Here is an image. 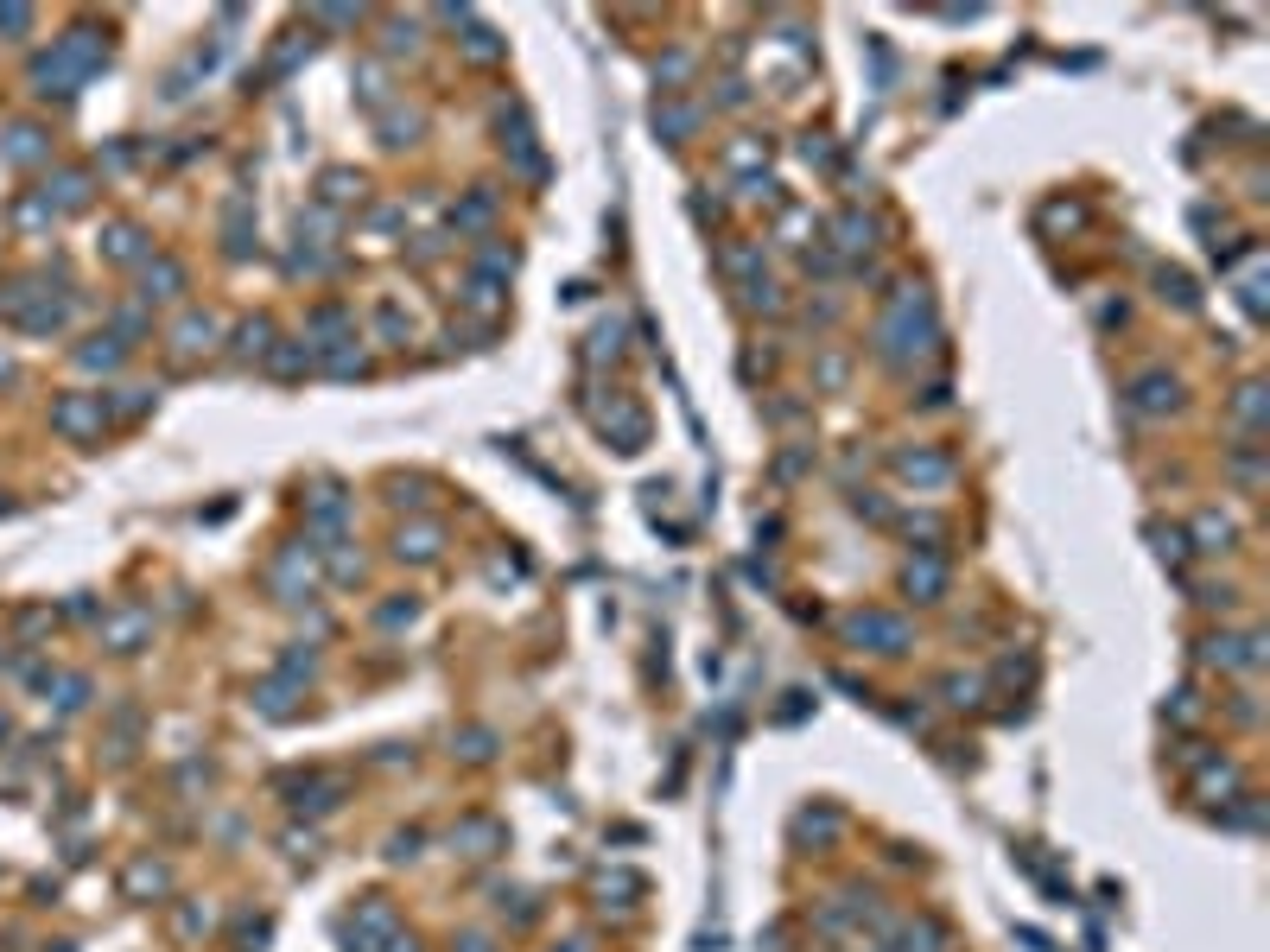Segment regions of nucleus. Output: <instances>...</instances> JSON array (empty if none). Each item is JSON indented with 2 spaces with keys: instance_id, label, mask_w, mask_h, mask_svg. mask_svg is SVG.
<instances>
[{
  "instance_id": "16",
  "label": "nucleus",
  "mask_w": 1270,
  "mask_h": 952,
  "mask_svg": "<svg viewBox=\"0 0 1270 952\" xmlns=\"http://www.w3.org/2000/svg\"><path fill=\"white\" fill-rule=\"evenodd\" d=\"M179 286H185V267H179V261H159V267H146V299H172Z\"/></svg>"
},
{
  "instance_id": "12",
  "label": "nucleus",
  "mask_w": 1270,
  "mask_h": 952,
  "mask_svg": "<svg viewBox=\"0 0 1270 952\" xmlns=\"http://www.w3.org/2000/svg\"><path fill=\"white\" fill-rule=\"evenodd\" d=\"M604 432H616V445H623V451H635V445L648 438V420H642L635 407H616V413H604Z\"/></svg>"
},
{
  "instance_id": "44",
  "label": "nucleus",
  "mask_w": 1270,
  "mask_h": 952,
  "mask_svg": "<svg viewBox=\"0 0 1270 952\" xmlns=\"http://www.w3.org/2000/svg\"><path fill=\"white\" fill-rule=\"evenodd\" d=\"M0 736H7V718H0Z\"/></svg>"
},
{
  "instance_id": "28",
  "label": "nucleus",
  "mask_w": 1270,
  "mask_h": 952,
  "mask_svg": "<svg viewBox=\"0 0 1270 952\" xmlns=\"http://www.w3.org/2000/svg\"><path fill=\"white\" fill-rule=\"evenodd\" d=\"M108 254H115V261H133V254H140V229L115 223V229H108Z\"/></svg>"
},
{
  "instance_id": "29",
  "label": "nucleus",
  "mask_w": 1270,
  "mask_h": 952,
  "mask_svg": "<svg viewBox=\"0 0 1270 952\" xmlns=\"http://www.w3.org/2000/svg\"><path fill=\"white\" fill-rule=\"evenodd\" d=\"M305 369H312V350H299V343L274 350V375H305Z\"/></svg>"
},
{
  "instance_id": "15",
  "label": "nucleus",
  "mask_w": 1270,
  "mask_h": 952,
  "mask_svg": "<svg viewBox=\"0 0 1270 952\" xmlns=\"http://www.w3.org/2000/svg\"><path fill=\"white\" fill-rule=\"evenodd\" d=\"M693 127H699V109H673V102H661V109H655V133H667L673 146H680Z\"/></svg>"
},
{
  "instance_id": "23",
  "label": "nucleus",
  "mask_w": 1270,
  "mask_h": 952,
  "mask_svg": "<svg viewBox=\"0 0 1270 952\" xmlns=\"http://www.w3.org/2000/svg\"><path fill=\"white\" fill-rule=\"evenodd\" d=\"M1233 787H1239L1233 762H1207V769H1200V794H1233Z\"/></svg>"
},
{
  "instance_id": "34",
  "label": "nucleus",
  "mask_w": 1270,
  "mask_h": 952,
  "mask_svg": "<svg viewBox=\"0 0 1270 952\" xmlns=\"http://www.w3.org/2000/svg\"><path fill=\"white\" fill-rule=\"evenodd\" d=\"M616 337H623V330H616V325H604L598 337H591V356H598V362H604V356H616Z\"/></svg>"
},
{
  "instance_id": "13",
  "label": "nucleus",
  "mask_w": 1270,
  "mask_h": 952,
  "mask_svg": "<svg viewBox=\"0 0 1270 952\" xmlns=\"http://www.w3.org/2000/svg\"><path fill=\"white\" fill-rule=\"evenodd\" d=\"M172 343H179L185 356H191V350H210V343H216V318H210V312H191L179 330H172Z\"/></svg>"
},
{
  "instance_id": "7",
  "label": "nucleus",
  "mask_w": 1270,
  "mask_h": 952,
  "mask_svg": "<svg viewBox=\"0 0 1270 952\" xmlns=\"http://www.w3.org/2000/svg\"><path fill=\"white\" fill-rule=\"evenodd\" d=\"M344 521H349V502H344V489H337V482H324V489L312 495V533H318V540H331V533L344 527Z\"/></svg>"
},
{
  "instance_id": "10",
  "label": "nucleus",
  "mask_w": 1270,
  "mask_h": 952,
  "mask_svg": "<svg viewBox=\"0 0 1270 952\" xmlns=\"http://www.w3.org/2000/svg\"><path fill=\"white\" fill-rule=\"evenodd\" d=\"M172 889V877H166V864H153V857H140V864L128 870V895L133 902H146V895H166Z\"/></svg>"
},
{
  "instance_id": "31",
  "label": "nucleus",
  "mask_w": 1270,
  "mask_h": 952,
  "mask_svg": "<svg viewBox=\"0 0 1270 952\" xmlns=\"http://www.w3.org/2000/svg\"><path fill=\"white\" fill-rule=\"evenodd\" d=\"M1258 394H1264L1258 381H1251V387H1239V420H1245V426H1258V413H1264V400H1258Z\"/></svg>"
},
{
  "instance_id": "3",
  "label": "nucleus",
  "mask_w": 1270,
  "mask_h": 952,
  "mask_svg": "<svg viewBox=\"0 0 1270 952\" xmlns=\"http://www.w3.org/2000/svg\"><path fill=\"white\" fill-rule=\"evenodd\" d=\"M947 584H953V572H947V559H909V572H902V591H909L915 603H940L947 597Z\"/></svg>"
},
{
  "instance_id": "39",
  "label": "nucleus",
  "mask_w": 1270,
  "mask_h": 952,
  "mask_svg": "<svg viewBox=\"0 0 1270 952\" xmlns=\"http://www.w3.org/2000/svg\"><path fill=\"white\" fill-rule=\"evenodd\" d=\"M413 616H420L413 603H388V610H382V623H388V628H400V623H413Z\"/></svg>"
},
{
  "instance_id": "25",
  "label": "nucleus",
  "mask_w": 1270,
  "mask_h": 952,
  "mask_svg": "<svg viewBox=\"0 0 1270 952\" xmlns=\"http://www.w3.org/2000/svg\"><path fill=\"white\" fill-rule=\"evenodd\" d=\"M324 197H331V204H349V197H362V178L356 172H324Z\"/></svg>"
},
{
  "instance_id": "2",
  "label": "nucleus",
  "mask_w": 1270,
  "mask_h": 952,
  "mask_svg": "<svg viewBox=\"0 0 1270 952\" xmlns=\"http://www.w3.org/2000/svg\"><path fill=\"white\" fill-rule=\"evenodd\" d=\"M1131 407L1150 413V420H1163V413L1182 407V381H1175V375H1163V369H1156V375H1138V381H1131Z\"/></svg>"
},
{
  "instance_id": "8",
  "label": "nucleus",
  "mask_w": 1270,
  "mask_h": 952,
  "mask_svg": "<svg viewBox=\"0 0 1270 952\" xmlns=\"http://www.w3.org/2000/svg\"><path fill=\"white\" fill-rule=\"evenodd\" d=\"M51 420H58V432H71V438H89V432H102V407H96V400H83V394H77V400H64V407L51 413Z\"/></svg>"
},
{
  "instance_id": "24",
  "label": "nucleus",
  "mask_w": 1270,
  "mask_h": 952,
  "mask_svg": "<svg viewBox=\"0 0 1270 952\" xmlns=\"http://www.w3.org/2000/svg\"><path fill=\"white\" fill-rule=\"evenodd\" d=\"M1150 540H1156V553L1169 559V566H1182L1188 559V533L1182 527H1150Z\"/></svg>"
},
{
  "instance_id": "1",
  "label": "nucleus",
  "mask_w": 1270,
  "mask_h": 952,
  "mask_svg": "<svg viewBox=\"0 0 1270 952\" xmlns=\"http://www.w3.org/2000/svg\"><path fill=\"white\" fill-rule=\"evenodd\" d=\"M845 635L858 641V648H871V654H902V648H909V623L889 616V610H858L845 623Z\"/></svg>"
},
{
  "instance_id": "9",
  "label": "nucleus",
  "mask_w": 1270,
  "mask_h": 952,
  "mask_svg": "<svg viewBox=\"0 0 1270 952\" xmlns=\"http://www.w3.org/2000/svg\"><path fill=\"white\" fill-rule=\"evenodd\" d=\"M871 235H876L871 217H858V210H845V217L832 223V248H839V254H864V248H871Z\"/></svg>"
},
{
  "instance_id": "17",
  "label": "nucleus",
  "mask_w": 1270,
  "mask_h": 952,
  "mask_svg": "<svg viewBox=\"0 0 1270 952\" xmlns=\"http://www.w3.org/2000/svg\"><path fill=\"white\" fill-rule=\"evenodd\" d=\"M1194 540H1200V553H1226V546H1233V521L1200 515V521H1194Z\"/></svg>"
},
{
  "instance_id": "43",
  "label": "nucleus",
  "mask_w": 1270,
  "mask_h": 952,
  "mask_svg": "<svg viewBox=\"0 0 1270 952\" xmlns=\"http://www.w3.org/2000/svg\"><path fill=\"white\" fill-rule=\"evenodd\" d=\"M7 375H13V369H7V356H0V381H7Z\"/></svg>"
},
{
  "instance_id": "21",
  "label": "nucleus",
  "mask_w": 1270,
  "mask_h": 952,
  "mask_svg": "<svg viewBox=\"0 0 1270 952\" xmlns=\"http://www.w3.org/2000/svg\"><path fill=\"white\" fill-rule=\"evenodd\" d=\"M940 692H947L953 712H966V705H979V692H984V686H979L972 674H947V679H940Z\"/></svg>"
},
{
  "instance_id": "14",
  "label": "nucleus",
  "mask_w": 1270,
  "mask_h": 952,
  "mask_svg": "<svg viewBox=\"0 0 1270 952\" xmlns=\"http://www.w3.org/2000/svg\"><path fill=\"white\" fill-rule=\"evenodd\" d=\"M439 546H445L439 527H400V546H395V553H400V559H420V566H426V559H439Z\"/></svg>"
},
{
  "instance_id": "35",
  "label": "nucleus",
  "mask_w": 1270,
  "mask_h": 952,
  "mask_svg": "<svg viewBox=\"0 0 1270 952\" xmlns=\"http://www.w3.org/2000/svg\"><path fill=\"white\" fill-rule=\"evenodd\" d=\"M388 857H395V864H407V857H420V832H395V851H388Z\"/></svg>"
},
{
  "instance_id": "37",
  "label": "nucleus",
  "mask_w": 1270,
  "mask_h": 952,
  "mask_svg": "<svg viewBox=\"0 0 1270 952\" xmlns=\"http://www.w3.org/2000/svg\"><path fill=\"white\" fill-rule=\"evenodd\" d=\"M395 502L400 508H420L426 502V482H395Z\"/></svg>"
},
{
  "instance_id": "26",
  "label": "nucleus",
  "mask_w": 1270,
  "mask_h": 952,
  "mask_svg": "<svg viewBox=\"0 0 1270 952\" xmlns=\"http://www.w3.org/2000/svg\"><path fill=\"white\" fill-rule=\"evenodd\" d=\"M743 299H750V312H781V286H775V279H750Z\"/></svg>"
},
{
  "instance_id": "36",
  "label": "nucleus",
  "mask_w": 1270,
  "mask_h": 952,
  "mask_svg": "<svg viewBox=\"0 0 1270 952\" xmlns=\"http://www.w3.org/2000/svg\"><path fill=\"white\" fill-rule=\"evenodd\" d=\"M32 140H38V133H32V127H13V146H7V153H13V159H32V153H38V146H32Z\"/></svg>"
},
{
  "instance_id": "41",
  "label": "nucleus",
  "mask_w": 1270,
  "mask_h": 952,
  "mask_svg": "<svg viewBox=\"0 0 1270 952\" xmlns=\"http://www.w3.org/2000/svg\"><path fill=\"white\" fill-rule=\"evenodd\" d=\"M457 952H490V940H483V933H464V940H457Z\"/></svg>"
},
{
  "instance_id": "4",
  "label": "nucleus",
  "mask_w": 1270,
  "mask_h": 952,
  "mask_svg": "<svg viewBox=\"0 0 1270 952\" xmlns=\"http://www.w3.org/2000/svg\"><path fill=\"white\" fill-rule=\"evenodd\" d=\"M503 826L496 820H464V826H451V851H464V857H496L503 851Z\"/></svg>"
},
{
  "instance_id": "30",
  "label": "nucleus",
  "mask_w": 1270,
  "mask_h": 952,
  "mask_svg": "<svg viewBox=\"0 0 1270 952\" xmlns=\"http://www.w3.org/2000/svg\"><path fill=\"white\" fill-rule=\"evenodd\" d=\"M261 712H267V718H287V712H292V699H287V686H280V679H267V686H261Z\"/></svg>"
},
{
  "instance_id": "32",
  "label": "nucleus",
  "mask_w": 1270,
  "mask_h": 952,
  "mask_svg": "<svg viewBox=\"0 0 1270 952\" xmlns=\"http://www.w3.org/2000/svg\"><path fill=\"white\" fill-rule=\"evenodd\" d=\"M686 71H693V58H686V51H673L667 64H655V83H680Z\"/></svg>"
},
{
  "instance_id": "42",
  "label": "nucleus",
  "mask_w": 1270,
  "mask_h": 952,
  "mask_svg": "<svg viewBox=\"0 0 1270 952\" xmlns=\"http://www.w3.org/2000/svg\"><path fill=\"white\" fill-rule=\"evenodd\" d=\"M553 952H585V940H565V946H553Z\"/></svg>"
},
{
  "instance_id": "19",
  "label": "nucleus",
  "mask_w": 1270,
  "mask_h": 952,
  "mask_svg": "<svg viewBox=\"0 0 1270 952\" xmlns=\"http://www.w3.org/2000/svg\"><path fill=\"white\" fill-rule=\"evenodd\" d=\"M1156 286H1163V299H1175L1182 312H1194V305H1200V292H1194V279H1188V274H1169V267H1163Z\"/></svg>"
},
{
  "instance_id": "22",
  "label": "nucleus",
  "mask_w": 1270,
  "mask_h": 952,
  "mask_svg": "<svg viewBox=\"0 0 1270 952\" xmlns=\"http://www.w3.org/2000/svg\"><path fill=\"white\" fill-rule=\"evenodd\" d=\"M140 628H146V610H133V616H115V623H108V641H115L121 654H133V641H140Z\"/></svg>"
},
{
  "instance_id": "27",
  "label": "nucleus",
  "mask_w": 1270,
  "mask_h": 952,
  "mask_svg": "<svg viewBox=\"0 0 1270 952\" xmlns=\"http://www.w3.org/2000/svg\"><path fill=\"white\" fill-rule=\"evenodd\" d=\"M794 832H801V838H832V832H839V813H814V807H807Z\"/></svg>"
},
{
  "instance_id": "18",
  "label": "nucleus",
  "mask_w": 1270,
  "mask_h": 952,
  "mask_svg": "<svg viewBox=\"0 0 1270 952\" xmlns=\"http://www.w3.org/2000/svg\"><path fill=\"white\" fill-rule=\"evenodd\" d=\"M267 337H274V325H267V318H248V325L236 330V350H241V356H267V350H274Z\"/></svg>"
},
{
  "instance_id": "20",
  "label": "nucleus",
  "mask_w": 1270,
  "mask_h": 952,
  "mask_svg": "<svg viewBox=\"0 0 1270 952\" xmlns=\"http://www.w3.org/2000/svg\"><path fill=\"white\" fill-rule=\"evenodd\" d=\"M324 369H331V375H362V369H369V362H362L356 337H344V343H337V350H324Z\"/></svg>"
},
{
  "instance_id": "6",
  "label": "nucleus",
  "mask_w": 1270,
  "mask_h": 952,
  "mask_svg": "<svg viewBox=\"0 0 1270 952\" xmlns=\"http://www.w3.org/2000/svg\"><path fill=\"white\" fill-rule=\"evenodd\" d=\"M896 471L909 476V482H922V489H940V482L953 476V464L940 458V451H902V458H896Z\"/></svg>"
},
{
  "instance_id": "5",
  "label": "nucleus",
  "mask_w": 1270,
  "mask_h": 952,
  "mask_svg": "<svg viewBox=\"0 0 1270 952\" xmlns=\"http://www.w3.org/2000/svg\"><path fill=\"white\" fill-rule=\"evenodd\" d=\"M337 800H344V775H305V781L292 787V807L299 813H331Z\"/></svg>"
},
{
  "instance_id": "11",
  "label": "nucleus",
  "mask_w": 1270,
  "mask_h": 952,
  "mask_svg": "<svg viewBox=\"0 0 1270 952\" xmlns=\"http://www.w3.org/2000/svg\"><path fill=\"white\" fill-rule=\"evenodd\" d=\"M274 584L287 591V603H292V597H305V584H312V559H299V553H280V566H274Z\"/></svg>"
},
{
  "instance_id": "40",
  "label": "nucleus",
  "mask_w": 1270,
  "mask_h": 952,
  "mask_svg": "<svg viewBox=\"0 0 1270 952\" xmlns=\"http://www.w3.org/2000/svg\"><path fill=\"white\" fill-rule=\"evenodd\" d=\"M287 851H292V857H312L318 838H312V832H287Z\"/></svg>"
},
{
  "instance_id": "33",
  "label": "nucleus",
  "mask_w": 1270,
  "mask_h": 952,
  "mask_svg": "<svg viewBox=\"0 0 1270 952\" xmlns=\"http://www.w3.org/2000/svg\"><path fill=\"white\" fill-rule=\"evenodd\" d=\"M464 51H470V58H477V64H490V58H496V51H503V45H496V32H483V25H477Z\"/></svg>"
},
{
  "instance_id": "38",
  "label": "nucleus",
  "mask_w": 1270,
  "mask_h": 952,
  "mask_svg": "<svg viewBox=\"0 0 1270 952\" xmlns=\"http://www.w3.org/2000/svg\"><path fill=\"white\" fill-rule=\"evenodd\" d=\"M464 756H470V762H490V730H470V736H464Z\"/></svg>"
}]
</instances>
